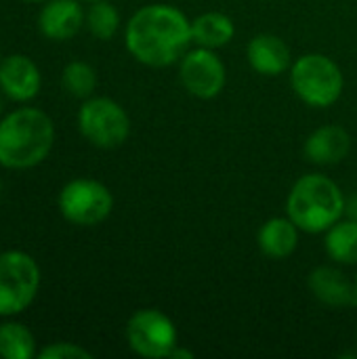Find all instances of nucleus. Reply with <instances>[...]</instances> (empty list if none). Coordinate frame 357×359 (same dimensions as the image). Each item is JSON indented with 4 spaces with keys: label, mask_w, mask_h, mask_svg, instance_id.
Here are the masks:
<instances>
[{
    "label": "nucleus",
    "mask_w": 357,
    "mask_h": 359,
    "mask_svg": "<svg viewBox=\"0 0 357 359\" xmlns=\"http://www.w3.org/2000/svg\"><path fill=\"white\" fill-rule=\"evenodd\" d=\"M86 27L97 40H112L120 27L118 8L107 0L90 2V8L86 11Z\"/></svg>",
    "instance_id": "obj_19"
},
{
    "label": "nucleus",
    "mask_w": 357,
    "mask_h": 359,
    "mask_svg": "<svg viewBox=\"0 0 357 359\" xmlns=\"http://www.w3.org/2000/svg\"><path fill=\"white\" fill-rule=\"evenodd\" d=\"M299 231L290 217H274L265 221L257 233L259 250L274 261L288 259L299 246Z\"/></svg>",
    "instance_id": "obj_15"
},
{
    "label": "nucleus",
    "mask_w": 357,
    "mask_h": 359,
    "mask_svg": "<svg viewBox=\"0 0 357 359\" xmlns=\"http://www.w3.org/2000/svg\"><path fill=\"white\" fill-rule=\"evenodd\" d=\"M86 2H95V0H86Z\"/></svg>",
    "instance_id": "obj_26"
},
{
    "label": "nucleus",
    "mask_w": 357,
    "mask_h": 359,
    "mask_svg": "<svg viewBox=\"0 0 357 359\" xmlns=\"http://www.w3.org/2000/svg\"><path fill=\"white\" fill-rule=\"evenodd\" d=\"M27 2H46V0H27Z\"/></svg>",
    "instance_id": "obj_23"
},
{
    "label": "nucleus",
    "mask_w": 357,
    "mask_h": 359,
    "mask_svg": "<svg viewBox=\"0 0 357 359\" xmlns=\"http://www.w3.org/2000/svg\"><path fill=\"white\" fill-rule=\"evenodd\" d=\"M80 135L99 149H116L130 135L126 109L109 97H88L78 109Z\"/></svg>",
    "instance_id": "obj_6"
},
{
    "label": "nucleus",
    "mask_w": 357,
    "mask_h": 359,
    "mask_svg": "<svg viewBox=\"0 0 357 359\" xmlns=\"http://www.w3.org/2000/svg\"><path fill=\"white\" fill-rule=\"evenodd\" d=\"M126 50L147 67L179 63L191 44V21L173 4H145L126 23Z\"/></svg>",
    "instance_id": "obj_1"
},
{
    "label": "nucleus",
    "mask_w": 357,
    "mask_h": 359,
    "mask_svg": "<svg viewBox=\"0 0 357 359\" xmlns=\"http://www.w3.org/2000/svg\"><path fill=\"white\" fill-rule=\"evenodd\" d=\"M246 59L250 67L267 78L282 76L292 65V55L288 44L276 34H259L246 46Z\"/></svg>",
    "instance_id": "obj_12"
},
{
    "label": "nucleus",
    "mask_w": 357,
    "mask_h": 359,
    "mask_svg": "<svg viewBox=\"0 0 357 359\" xmlns=\"http://www.w3.org/2000/svg\"><path fill=\"white\" fill-rule=\"evenodd\" d=\"M345 215H349V219H356L357 221V196H353L351 200H347V204H345Z\"/></svg>",
    "instance_id": "obj_22"
},
{
    "label": "nucleus",
    "mask_w": 357,
    "mask_h": 359,
    "mask_svg": "<svg viewBox=\"0 0 357 359\" xmlns=\"http://www.w3.org/2000/svg\"><path fill=\"white\" fill-rule=\"evenodd\" d=\"M0 114H2V99H0Z\"/></svg>",
    "instance_id": "obj_24"
},
{
    "label": "nucleus",
    "mask_w": 357,
    "mask_h": 359,
    "mask_svg": "<svg viewBox=\"0 0 357 359\" xmlns=\"http://www.w3.org/2000/svg\"><path fill=\"white\" fill-rule=\"evenodd\" d=\"M345 196L341 187L324 175L301 177L286 200V212L305 233H326L345 215Z\"/></svg>",
    "instance_id": "obj_3"
},
{
    "label": "nucleus",
    "mask_w": 357,
    "mask_h": 359,
    "mask_svg": "<svg viewBox=\"0 0 357 359\" xmlns=\"http://www.w3.org/2000/svg\"><path fill=\"white\" fill-rule=\"evenodd\" d=\"M326 252L339 265H357V221L341 219L326 231Z\"/></svg>",
    "instance_id": "obj_17"
},
{
    "label": "nucleus",
    "mask_w": 357,
    "mask_h": 359,
    "mask_svg": "<svg viewBox=\"0 0 357 359\" xmlns=\"http://www.w3.org/2000/svg\"><path fill=\"white\" fill-rule=\"evenodd\" d=\"M309 290L318 301L330 307L357 305L356 282L337 267H318L309 273Z\"/></svg>",
    "instance_id": "obj_14"
},
{
    "label": "nucleus",
    "mask_w": 357,
    "mask_h": 359,
    "mask_svg": "<svg viewBox=\"0 0 357 359\" xmlns=\"http://www.w3.org/2000/svg\"><path fill=\"white\" fill-rule=\"evenodd\" d=\"M179 78L183 88L198 99H215L223 93L227 69L221 57L213 48L196 46L187 50L179 61Z\"/></svg>",
    "instance_id": "obj_9"
},
{
    "label": "nucleus",
    "mask_w": 357,
    "mask_h": 359,
    "mask_svg": "<svg viewBox=\"0 0 357 359\" xmlns=\"http://www.w3.org/2000/svg\"><path fill=\"white\" fill-rule=\"evenodd\" d=\"M0 59H2V57H0Z\"/></svg>",
    "instance_id": "obj_27"
},
{
    "label": "nucleus",
    "mask_w": 357,
    "mask_h": 359,
    "mask_svg": "<svg viewBox=\"0 0 357 359\" xmlns=\"http://www.w3.org/2000/svg\"><path fill=\"white\" fill-rule=\"evenodd\" d=\"M40 359H90L93 353L76 343H50L40 353Z\"/></svg>",
    "instance_id": "obj_21"
},
{
    "label": "nucleus",
    "mask_w": 357,
    "mask_h": 359,
    "mask_svg": "<svg viewBox=\"0 0 357 359\" xmlns=\"http://www.w3.org/2000/svg\"><path fill=\"white\" fill-rule=\"evenodd\" d=\"M40 69L27 55L15 53L0 59V90L8 99L17 103L32 101L40 93Z\"/></svg>",
    "instance_id": "obj_10"
},
{
    "label": "nucleus",
    "mask_w": 357,
    "mask_h": 359,
    "mask_svg": "<svg viewBox=\"0 0 357 359\" xmlns=\"http://www.w3.org/2000/svg\"><path fill=\"white\" fill-rule=\"evenodd\" d=\"M59 212L78 227H95L114 210L112 191L95 179H74L59 191Z\"/></svg>",
    "instance_id": "obj_7"
},
{
    "label": "nucleus",
    "mask_w": 357,
    "mask_h": 359,
    "mask_svg": "<svg viewBox=\"0 0 357 359\" xmlns=\"http://www.w3.org/2000/svg\"><path fill=\"white\" fill-rule=\"evenodd\" d=\"M40 288V267L23 250L0 252V318L25 311Z\"/></svg>",
    "instance_id": "obj_5"
},
{
    "label": "nucleus",
    "mask_w": 357,
    "mask_h": 359,
    "mask_svg": "<svg viewBox=\"0 0 357 359\" xmlns=\"http://www.w3.org/2000/svg\"><path fill=\"white\" fill-rule=\"evenodd\" d=\"M349 149H351V137L339 124L320 126L307 137L303 147L305 158L318 166H332L343 162Z\"/></svg>",
    "instance_id": "obj_13"
},
{
    "label": "nucleus",
    "mask_w": 357,
    "mask_h": 359,
    "mask_svg": "<svg viewBox=\"0 0 357 359\" xmlns=\"http://www.w3.org/2000/svg\"><path fill=\"white\" fill-rule=\"evenodd\" d=\"M63 88L76 99H88L97 88V72L86 61H69L61 74Z\"/></svg>",
    "instance_id": "obj_20"
},
{
    "label": "nucleus",
    "mask_w": 357,
    "mask_h": 359,
    "mask_svg": "<svg viewBox=\"0 0 357 359\" xmlns=\"http://www.w3.org/2000/svg\"><path fill=\"white\" fill-rule=\"evenodd\" d=\"M34 334L19 322L0 324V358L2 359H32L36 358Z\"/></svg>",
    "instance_id": "obj_18"
},
{
    "label": "nucleus",
    "mask_w": 357,
    "mask_h": 359,
    "mask_svg": "<svg viewBox=\"0 0 357 359\" xmlns=\"http://www.w3.org/2000/svg\"><path fill=\"white\" fill-rule=\"evenodd\" d=\"M55 143V124L38 107H19L0 120V164L11 170L34 168Z\"/></svg>",
    "instance_id": "obj_2"
},
{
    "label": "nucleus",
    "mask_w": 357,
    "mask_h": 359,
    "mask_svg": "<svg viewBox=\"0 0 357 359\" xmlns=\"http://www.w3.org/2000/svg\"><path fill=\"white\" fill-rule=\"evenodd\" d=\"M236 36L234 19L225 13L210 11L204 15H198L191 21V42L202 48H223L227 46Z\"/></svg>",
    "instance_id": "obj_16"
},
{
    "label": "nucleus",
    "mask_w": 357,
    "mask_h": 359,
    "mask_svg": "<svg viewBox=\"0 0 357 359\" xmlns=\"http://www.w3.org/2000/svg\"><path fill=\"white\" fill-rule=\"evenodd\" d=\"M356 294H357V278H356Z\"/></svg>",
    "instance_id": "obj_25"
},
{
    "label": "nucleus",
    "mask_w": 357,
    "mask_h": 359,
    "mask_svg": "<svg viewBox=\"0 0 357 359\" xmlns=\"http://www.w3.org/2000/svg\"><path fill=\"white\" fill-rule=\"evenodd\" d=\"M86 23L78 0H46L38 13V29L44 38L63 42L74 38Z\"/></svg>",
    "instance_id": "obj_11"
},
{
    "label": "nucleus",
    "mask_w": 357,
    "mask_h": 359,
    "mask_svg": "<svg viewBox=\"0 0 357 359\" xmlns=\"http://www.w3.org/2000/svg\"><path fill=\"white\" fill-rule=\"evenodd\" d=\"M126 343L133 353L147 359L173 358L179 347L175 322L160 309H139L126 324Z\"/></svg>",
    "instance_id": "obj_8"
},
{
    "label": "nucleus",
    "mask_w": 357,
    "mask_h": 359,
    "mask_svg": "<svg viewBox=\"0 0 357 359\" xmlns=\"http://www.w3.org/2000/svg\"><path fill=\"white\" fill-rule=\"evenodd\" d=\"M290 84L305 105L330 107L341 99L345 80L335 59L322 53H309L290 65Z\"/></svg>",
    "instance_id": "obj_4"
}]
</instances>
